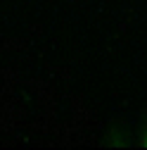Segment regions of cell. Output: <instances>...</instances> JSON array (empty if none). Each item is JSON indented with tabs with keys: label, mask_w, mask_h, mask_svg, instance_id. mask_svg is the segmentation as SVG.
<instances>
[{
	"label": "cell",
	"mask_w": 147,
	"mask_h": 150,
	"mask_svg": "<svg viewBox=\"0 0 147 150\" xmlns=\"http://www.w3.org/2000/svg\"><path fill=\"white\" fill-rule=\"evenodd\" d=\"M138 143H140L142 148H147V119H145V124H142V131H140V136H138Z\"/></svg>",
	"instance_id": "obj_1"
}]
</instances>
